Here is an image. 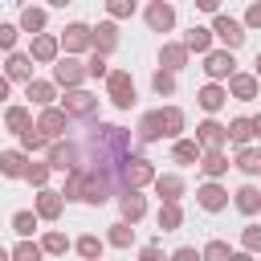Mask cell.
I'll return each instance as SVG.
<instances>
[{
	"label": "cell",
	"instance_id": "30bf717a",
	"mask_svg": "<svg viewBox=\"0 0 261 261\" xmlns=\"http://www.w3.org/2000/svg\"><path fill=\"white\" fill-rule=\"evenodd\" d=\"M143 212V200L139 196H126V216H139Z\"/></svg>",
	"mask_w": 261,
	"mask_h": 261
},
{
	"label": "cell",
	"instance_id": "4fadbf2b",
	"mask_svg": "<svg viewBox=\"0 0 261 261\" xmlns=\"http://www.w3.org/2000/svg\"><path fill=\"white\" fill-rule=\"evenodd\" d=\"M82 41H86V29L74 25V29H70V45H82Z\"/></svg>",
	"mask_w": 261,
	"mask_h": 261
},
{
	"label": "cell",
	"instance_id": "6da1fadb",
	"mask_svg": "<svg viewBox=\"0 0 261 261\" xmlns=\"http://www.w3.org/2000/svg\"><path fill=\"white\" fill-rule=\"evenodd\" d=\"M216 33H220V37H224L228 45H241V37H245V33H241V25H233L228 17H220V21H216Z\"/></svg>",
	"mask_w": 261,
	"mask_h": 261
},
{
	"label": "cell",
	"instance_id": "e0dca14e",
	"mask_svg": "<svg viewBox=\"0 0 261 261\" xmlns=\"http://www.w3.org/2000/svg\"><path fill=\"white\" fill-rule=\"evenodd\" d=\"M233 139H249V122H237L233 126Z\"/></svg>",
	"mask_w": 261,
	"mask_h": 261
},
{
	"label": "cell",
	"instance_id": "7a4b0ae2",
	"mask_svg": "<svg viewBox=\"0 0 261 261\" xmlns=\"http://www.w3.org/2000/svg\"><path fill=\"white\" fill-rule=\"evenodd\" d=\"M130 98H135V90H130L126 78L118 74V78H114V102H118V106H130Z\"/></svg>",
	"mask_w": 261,
	"mask_h": 261
},
{
	"label": "cell",
	"instance_id": "ba28073f",
	"mask_svg": "<svg viewBox=\"0 0 261 261\" xmlns=\"http://www.w3.org/2000/svg\"><path fill=\"white\" fill-rule=\"evenodd\" d=\"M220 200H224V196H220L216 188H204V204H208V208H220Z\"/></svg>",
	"mask_w": 261,
	"mask_h": 261
},
{
	"label": "cell",
	"instance_id": "5b68a950",
	"mask_svg": "<svg viewBox=\"0 0 261 261\" xmlns=\"http://www.w3.org/2000/svg\"><path fill=\"white\" fill-rule=\"evenodd\" d=\"M188 45H192V49H204V45H208V33H204V29H196L192 37H188Z\"/></svg>",
	"mask_w": 261,
	"mask_h": 261
},
{
	"label": "cell",
	"instance_id": "277c9868",
	"mask_svg": "<svg viewBox=\"0 0 261 261\" xmlns=\"http://www.w3.org/2000/svg\"><path fill=\"white\" fill-rule=\"evenodd\" d=\"M151 25H155V29H168V25H172V9L155 5V9H151Z\"/></svg>",
	"mask_w": 261,
	"mask_h": 261
},
{
	"label": "cell",
	"instance_id": "8992f818",
	"mask_svg": "<svg viewBox=\"0 0 261 261\" xmlns=\"http://www.w3.org/2000/svg\"><path fill=\"white\" fill-rule=\"evenodd\" d=\"M9 70H13V78H25V74H29V61H25V57H13Z\"/></svg>",
	"mask_w": 261,
	"mask_h": 261
},
{
	"label": "cell",
	"instance_id": "9c48e42d",
	"mask_svg": "<svg viewBox=\"0 0 261 261\" xmlns=\"http://www.w3.org/2000/svg\"><path fill=\"white\" fill-rule=\"evenodd\" d=\"M241 208H245V212H253V208H257V192H249V188L241 192Z\"/></svg>",
	"mask_w": 261,
	"mask_h": 261
},
{
	"label": "cell",
	"instance_id": "3957f363",
	"mask_svg": "<svg viewBox=\"0 0 261 261\" xmlns=\"http://www.w3.org/2000/svg\"><path fill=\"white\" fill-rule=\"evenodd\" d=\"M228 70H233V57H224V53H216V57H208V74H228Z\"/></svg>",
	"mask_w": 261,
	"mask_h": 261
},
{
	"label": "cell",
	"instance_id": "ac0fdd59",
	"mask_svg": "<svg viewBox=\"0 0 261 261\" xmlns=\"http://www.w3.org/2000/svg\"><path fill=\"white\" fill-rule=\"evenodd\" d=\"M110 9H114V13H126V9H130V0H110Z\"/></svg>",
	"mask_w": 261,
	"mask_h": 261
},
{
	"label": "cell",
	"instance_id": "7402d4cb",
	"mask_svg": "<svg viewBox=\"0 0 261 261\" xmlns=\"http://www.w3.org/2000/svg\"><path fill=\"white\" fill-rule=\"evenodd\" d=\"M53 5H65V0H53Z\"/></svg>",
	"mask_w": 261,
	"mask_h": 261
},
{
	"label": "cell",
	"instance_id": "2e32d148",
	"mask_svg": "<svg viewBox=\"0 0 261 261\" xmlns=\"http://www.w3.org/2000/svg\"><path fill=\"white\" fill-rule=\"evenodd\" d=\"M176 155H180V159H192V155H196V147H192V143H180V147H176Z\"/></svg>",
	"mask_w": 261,
	"mask_h": 261
},
{
	"label": "cell",
	"instance_id": "5bb4252c",
	"mask_svg": "<svg viewBox=\"0 0 261 261\" xmlns=\"http://www.w3.org/2000/svg\"><path fill=\"white\" fill-rule=\"evenodd\" d=\"M17 233H33V216H25V212L17 216Z\"/></svg>",
	"mask_w": 261,
	"mask_h": 261
},
{
	"label": "cell",
	"instance_id": "44dd1931",
	"mask_svg": "<svg viewBox=\"0 0 261 261\" xmlns=\"http://www.w3.org/2000/svg\"><path fill=\"white\" fill-rule=\"evenodd\" d=\"M5 94H9V86H5V82H0V98H5Z\"/></svg>",
	"mask_w": 261,
	"mask_h": 261
},
{
	"label": "cell",
	"instance_id": "ffe728a7",
	"mask_svg": "<svg viewBox=\"0 0 261 261\" xmlns=\"http://www.w3.org/2000/svg\"><path fill=\"white\" fill-rule=\"evenodd\" d=\"M200 9H216V0H200Z\"/></svg>",
	"mask_w": 261,
	"mask_h": 261
},
{
	"label": "cell",
	"instance_id": "7c38bea8",
	"mask_svg": "<svg viewBox=\"0 0 261 261\" xmlns=\"http://www.w3.org/2000/svg\"><path fill=\"white\" fill-rule=\"evenodd\" d=\"M41 21H45L41 13H25V29H41Z\"/></svg>",
	"mask_w": 261,
	"mask_h": 261
},
{
	"label": "cell",
	"instance_id": "d6986e66",
	"mask_svg": "<svg viewBox=\"0 0 261 261\" xmlns=\"http://www.w3.org/2000/svg\"><path fill=\"white\" fill-rule=\"evenodd\" d=\"M249 21H253V25H261V5H257V9L249 13Z\"/></svg>",
	"mask_w": 261,
	"mask_h": 261
},
{
	"label": "cell",
	"instance_id": "8fae6325",
	"mask_svg": "<svg viewBox=\"0 0 261 261\" xmlns=\"http://www.w3.org/2000/svg\"><path fill=\"white\" fill-rule=\"evenodd\" d=\"M204 106H208V110L220 106V90H204Z\"/></svg>",
	"mask_w": 261,
	"mask_h": 261
},
{
	"label": "cell",
	"instance_id": "52a82bcc",
	"mask_svg": "<svg viewBox=\"0 0 261 261\" xmlns=\"http://www.w3.org/2000/svg\"><path fill=\"white\" fill-rule=\"evenodd\" d=\"M0 163H5V172H9V176H17V172H21V155H5Z\"/></svg>",
	"mask_w": 261,
	"mask_h": 261
},
{
	"label": "cell",
	"instance_id": "9a60e30c",
	"mask_svg": "<svg viewBox=\"0 0 261 261\" xmlns=\"http://www.w3.org/2000/svg\"><path fill=\"white\" fill-rule=\"evenodd\" d=\"M0 45H5V49L13 45V29H9V25H0Z\"/></svg>",
	"mask_w": 261,
	"mask_h": 261
},
{
	"label": "cell",
	"instance_id": "603a6c76",
	"mask_svg": "<svg viewBox=\"0 0 261 261\" xmlns=\"http://www.w3.org/2000/svg\"><path fill=\"white\" fill-rule=\"evenodd\" d=\"M257 65H261V57H257Z\"/></svg>",
	"mask_w": 261,
	"mask_h": 261
}]
</instances>
